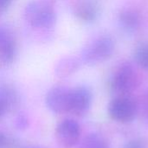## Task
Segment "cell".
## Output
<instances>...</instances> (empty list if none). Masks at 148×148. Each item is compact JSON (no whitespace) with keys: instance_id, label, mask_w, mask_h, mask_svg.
Instances as JSON below:
<instances>
[{"instance_id":"obj_11","label":"cell","mask_w":148,"mask_h":148,"mask_svg":"<svg viewBox=\"0 0 148 148\" xmlns=\"http://www.w3.org/2000/svg\"><path fill=\"white\" fill-rule=\"evenodd\" d=\"M140 19L139 14L132 10H127L121 13L120 24L127 32H133L140 26Z\"/></svg>"},{"instance_id":"obj_3","label":"cell","mask_w":148,"mask_h":148,"mask_svg":"<svg viewBox=\"0 0 148 148\" xmlns=\"http://www.w3.org/2000/svg\"><path fill=\"white\" fill-rule=\"evenodd\" d=\"M109 117L120 123L132 122L137 116L139 106L129 95L115 96L108 108Z\"/></svg>"},{"instance_id":"obj_6","label":"cell","mask_w":148,"mask_h":148,"mask_svg":"<svg viewBox=\"0 0 148 148\" xmlns=\"http://www.w3.org/2000/svg\"><path fill=\"white\" fill-rule=\"evenodd\" d=\"M91 103L92 94L88 88L79 86L69 89V114L76 116H83L88 112Z\"/></svg>"},{"instance_id":"obj_13","label":"cell","mask_w":148,"mask_h":148,"mask_svg":"<svg viewBox=\"0 0 148 148\" xmlns=\"http://www.w3.org/2000/svg\"><path fill=\"white\" fill-rule=\"evenodd\" d=\"M77 61L75 58H64L58 62L56 68V74L59 77H65L70 75L77 68Z\"/></svg>"},{"instance_id":"obj_19","label":"cell","mask_w":148,"mask_h":148,"mask_svg":"<svg viewBox=\"0 0 148 148\" xmlns=\"http://www.w3.org/2000/svg\"><path fill=\"white\" fill-rule=\"evenodd\" d=\"M3 114H5V111H4V109L3 108V107H2L1 104H0V117H1Z\"/></svg>"},{"instance_id":"obj_14","label":"cell","mask_w":148,"mask_h":148,"mask_svg":"<svg viewBox=\"0 0 148 148\" xmlns=\"http://www.w3.org/2000/svg\"><path fill=\"white\" fill-rule=\"evenodd\" d=\"M134 58L140 67L148 69V42H143L136 48Z\"/></svg>"},{"instance_id":"obj_15","label":"cell","mask_w":148,"mask_h":148,"mask_svg":"<svg viewBox=\"0 0 148 148\" xmlns=\"http://www.w3.org/2000/svg\"><path fill=\"white\" fill-rule=\"evenodd\" d=\"M124 148H147V143L144 140L137 138L129 140L126 145Z\"/></svg>"},{"instance_id":"obj_8","label":"cell","mask_w":148,"mask_h":148,"mask_svg":"<svg viewBox=\"0 0 148 148\" xmlns=\"http://www.w3.org/2000/svg\"><path fill=\"white\" fill-rule=\"evenodd\" d=\"M16 56V42L13 32L6 26H0V62L8 65Z\"/></svg>"},{"instance_id":"obj_1","label":"cell","mask_w":148,"mask_h":148,"mask_svg":"<svg viewBox=\"0 0 148 148\" xmlns=\"http://www.w3.org/2000/svg\"><path fill=\"white\" fill-rule=\"evenodd\" d=\"M27 23L36 29H50L56 22L55 5L49 0H32L24 9Z\"/></svg>"},{"instance_id":"obj_7","label":"cell","mask_w":148,"mask_h":148,"mask_svg":"<svg viewBox=\"0 0 148 148\" xmlns=\"http://www.w3.org/2000/svg\"><path fill=\"white\" fill-rule=\"evenodd\" d=\"M69 89L62 86H56L50 88L45 97L48 108L55 114L69 113Z\"/></svg>"},{"instance_id":"obj_10","label":"cell","mask_w":148,"mask_h":148,"mask_svg":"<svg viewBox=\"0 0 148 148\" xmlns=\"http://www.w3.org/2000/svg\"><path fill=\"white\" fill-rule=\"evenodd\" d=\"M19 101V97L14 87L5 84L0 87V104L6 112L15 109Z\"/></svg>"},{"instance_id":"obj_12","label":"cell","mask_w":148,"mask_h":148,"mask_svg":"<svg viewBox=\"0 0 148 148\" xmlns=\"http://www.w3.org/2000/svg\"><path fill=\"white\" fill-rule=\"evenodd\" d=\"M82 148H109L108 140L99 134H88L82 144Z\"/></svg>"},{"instance_id":"obj_4","label":"cell","mask_w":148,"mask_h":148,"mask_svg":"<svg viewBox=\"0 0 148 148\" xmlns=\"http://www.w3.org/2000/svg\"><path fill=\"white\" fill-rule=\"evenodd\" d=\"M114 49V41L108 36H101L85 47L82 54V60L87 64L100 63L108 59Z\"/></svg>"},{"instance_id":"obj_16","label":"cell","mask_w":148,"mask_h":148,"mask_svg":"<svg viewBox=\"0 0 148 148\" xmlns=\"http://www.w3.org/2000/svg\"><path fill=\"white\" fill-rule=\"evenodd\" d=\"M10 145V140L8 137L0 131V148H8Z\"/></svg>"},{"instance_id":"obj_18","label":"cell","mask_w":148,"mask_h":148,"mask_svg":"<svg viewBox=\"0 0 148 148\" xmlns=\"http://www.w3.org/2000/svg\"><path fill=\"white\" fill-rule=\"evenodd\" d=\"M142 108L144 110V113H145V115L148 118V95L146 96L143 100V104H142Z\"/></svg>"},{"instance_id":"obj_17","label":"cell","mask_w":148,"mask_h":148,"mask_svg":"<svg viewBox=\"0 0 148 148\" xmlns=\"http://www.w3.org/2000/svg\"><path fill=\"white\" fill-rule=\"evenodd\" d=\"M13 0H0V10H3L10 6Z\"/></svg>"},{"instance_id":"obj_5","label":"cell","mask_w":148,"mask_h":148,"mask_svg":"<svg viewBox=\"0 0 148 148\" xmlns=\"http://www.w3.org/2000/svg\"><path fill=\"white\" fill-rule=\"evenodd\" d=\"M56 138L58 143L65 148L75 147L81 138V127L72 119L62 121L56 128Z\"/></svg>"},{"instance_id":"obj_9","label":"cell","mask_w":148,"mask_h":148,"mask_svg":"<svg viewBox=\"0 0 148 148\" xmlns=\"http://www.w3.org/2000/svg\"><path fill=\"white\" fill-rule=\"evenodd\" d=\"M74 12L80 20L89 23L96 20L100 8L95 0H81L75 4Z\"/></svg>"},{"instance_id":"obj_2","label":"cell","mask_w":148,"mask_h":148,"mask_svg":"<svg viewBox=\"0 0 148 148\" xmlns=\"http://www.w3.org/2000/svg\"><path fill=\"white\" fill-rule=\"evenodd\" d=\"M138 84V74L130 64H123L119 67L110 80V88L115 96L129 95Z\"/></svg>"}]
</instances>
